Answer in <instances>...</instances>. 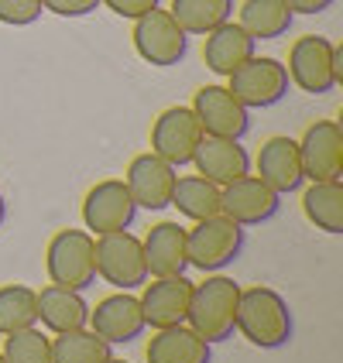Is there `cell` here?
I'll use <instances>...</instances> for the list:
<instances>
[{
    "instance_id": "cell-24",
    "label": "cell",
    "mask_w": 343,
    "mask_h": 363,
    "mask_svg": "<svg viewBox=\"0 0 343 363\" xmlns=\"http://www.w3.org/2000/svg\"><path fill=\"white\" fill-rule=\"evenodd\" d=\"M292 21H295V14L288 11L285 0H244L237 24L254 41H275L288 35Z\"/></svg>"
},
{
    "instance_id": "cell-29",
    "label": "cell",
    "mask_w": 343,
    "mask_h": 363,
    "mask_svg": "<svg viewBox=\"0 0 343 363\" xmlns=\"http://www.w3.org/2000/svg\"><path fill=\"white\" fill-rule=\"evenodd\" d=\"M4 360L7 363H52V340L41 333L38 325L11 333L4 340Z\"/></svg>"
},
{
    "instance_id": "cell-17",
    "label": "cell",
    "mask_w": 343,
    "mask_h": 363,
    "mask_svg": "<svg viewBox=\"0 0 343 363\" xmlns=\"http://www.w3.org/2000/svg\"><path fill=\"white\" fill-rule=\"evenodd\" d=\"M258 179L278 196L299 192L305 182L303 162H299V144L292 138H285V134L268 138L261 144V151H258Z\"/></svg>"
},
{
    "instance_id": "cell-12",
    "label": "cell",
    "mask_w": 343,
    "mask_h": 363,
    "mask_svg": "<svg viewBox=\"0 0 343 363\" xmlns=\"http://www.w3.org/2000/svg\"><path fill=\"white\" fill-rule=\"evenodd\" d=\"M192 113L206 138H230L241 141L251 130V110L234 100L227 86H202L192 96Z\"/></svg>"
},
{
    "instance_id": "cell-28",
    "label": "cell",
    "mask_w": 343,
    "mask_h": 363,
    "mask_svg": "<svg viewBox=\"0 0 343 363\" xmlns=\"http://www.w3.org/2000/svg\"><path fill=\"white\" fill-rule=\"evenodd\" d=\"M38 325V291L28 284H0V336Z\"/></svg>"
},
{
    "instance_id": "cell-26",
    "label": "cell",
    "mask_w": 343,
    "mask_h": 363,
    "mask_svg": "<svg viewBox=\"0 0 343 363\" xmlns=\"http://www.w3.org/2000/svg\"><path fill=\"white\" fill-rule=\"evenodd\" d=\"M168 14L185 35H209L234 18V0H172Z\"/></svg>"
},
{
    "instance_id": "cell-33",
    "label": "cell",
    "mask_w": 343,
    "mask_h": 363,
    "mask_svg": "<svg viewBox=\"0 0 343 363\" xmlns=\"http://www.w3.org/2000/svg\"><path fill=\"white\" fill-rule=\"evenodd\" d=\"M285 4H288L292 14H323L337 0H285Z\"/></svg>"
},
{
    "instance_id": "cell-35",
    "label": "cell",
    "mask_w": 343,
    "mask_h": 363,
    "mask_svg": "<svg viewBox=\"0 0 343 363\" xmlns=\"http://www.w3.org/2000/svg\"><path fill=\"white\" fill-rule=\"evenodd\" d=\"M4 220H7V202H4V196H0V226H4Z\"/></svg>"
},
{
    "instance_id": "cell-9",
    "label": "cell",
    "mask_w": 343,
    "mask_h": 363,
    "mask_svg": "<svg viewBox=\"0 0 343 363\" xmlns=\"http://www.w3.org/2000/svg\"><path fill=\"white\" fill-rule=\"evenodd\" d=\"M202 141V127L192 106H168L151 123V155H158L172 168L192 164V155Z\"/></svg>"
},
{
    "instance_id": "cell-22",
    "label": "cell",
    "mask_w": 343,
    "mask_h": 363,
    "mask_svg": "<svg viewBox=\"0 0 343 363\" xmlns=\"http://www.w3.org/2000/svg\"><path fill=\"white\" fill-rule=\"evenodd\" d=\"M38 323L45 325L48 333L86 329V323H89V305L82 298V291L48 284V288L38 291Z\"/></svg>"
},
{
    "instance_id": "cell-31",
    "label": "cell",
    "mask_w": 343,
    "mask_h": 363,
    "mask_svg": "<svg viewBox=\"0 0 343 363\" xmlns=\"http://www.w3.org/2000/svg\"><path fill=\"white\" fill-rule=\"evenodd\" d=\"M41 7L59 18H86L100 7V0H41Z\"/></svg>"
},
{
    "instance_id": "cell-19",
    "label": "cell",
    "mask_w": 343,
    "mask_h": 363,
    "mask_svg": "<svg viewBox=\"0 0 343 363\" xmlns=\"http://www.w3.org/2000/svg\"><path fill=\"white\" fill-rule=\"evenodd\" d=\"M144 250V267L148 278H172V274H185L189 257H185V226L172 220L155 223L141 240Z\"/></svg>"
},
{
    "instance_id": "cell-2",
    "label": "cell",
    "mask_w": 343,
    "mask_h": 363,
    "mask_svg": "<svg viewBox=\"0 0 343 363\" xmlns=\"http://www.w3.org/2000/svg\"><path fill=\"white\" fill-rule=\"evenodd\" d=\"M237 295L241 284L227 274H206V281L192 284L189 295V312H185V325L192 333H200L206 343H227L234 336V319H237Z\"/></svg>"
},
{
    "instance_id": "cell-8",
    "label": "cell",
    "mask_w": 343,
    "mask_h": 363,
    "mask_svg": "<svg viewBox=\"0 0 343 363\" xmlns=\"http://www.w3.org/2000/svg\"><path fill=\"white\" fill-rule=\"evenodd\" d=\"M131 38H134L138 55L148 65H158V69L179 65L185 59V52H189V35L162 7H155V11H148V14H141L134 21V35Z\"/></svg>"
},
{
    "instance_id": "cell-15",
    "label": "cell",
    "mask_w": 343,
    "mask_h": 363,
    "mask_svg": "<svg viewBox=\"0 0 343 363\" xmlns=\"http://www.w3.org/2000/svg\"><path fill=\"white\" fill-rule=\"evenodd\" d=\"M89 329L107 340L110 346H127L134 340H141V333L148 329L141 315V302L131 291H114L97 302V308H89Z\"/></svg>"
},
{
    "instance_id": "cell-37",
    "label": "cell",
    "mask_w": 343,
    "mask_h": 363,
    "mask_svg": "<svg viewBox=\"0 0 343 363\" xmlns=\"http://www.w3.org/2000/svg\"><path fill=\"white\" fill-rule=\"evenodd\" d=\"M0 363H7V360H4V353H0Z\"/></svg>"
},
{
    "instance_id": "cell-34",
    "label": "cell",
    "mask_w": 343,
    "mask_h": 363,
    "mask_svg": "<svg viewBox=\"0 0 343 363\" xmlns=\"http://www.w3.org/2000/svg\"><path fill=\"white\" fill-rule=\"evenodd\" d=\"M333 76H337V86L343 82V45L333 41Z\"/></svg>"
},
{
    "instance_id": "cell-21",
    "label": "cell",
    "mask_w": 343,
    "mask_h": 363,
    "mask_svg": "<svg viewBox=\"0 0 343 363\" xmlns=\"http://www.w3.org/2000/svg\"><path fill=\"white\" fill-rule=\"evenodd\" d=\"M148 363H209L213 360V346L202 340L200 333H192L189 325H168L155 329L151 343L144 350Z\"/></svg>"
},
{
    "instance_id": "cell-36",
    "label": "cell",
    "mask_w": 343,
    "mask_h": 363,
    "mask_svg": "<svg viewBox=\"0 0 343 363\" xmlns=\"http://www.w3.org/2000/svg\"><path fill=\"white\" fill-rule=\"evenodd\" d=\"M107 363H127V360H117V357H110V360H107Z\"/></svg>"
},
{
    "instance_id": "cell-1",
    "label": "cell",
    "mask_w": 343,
    "mask_h": 363,
    "mask_svg": "<svg viewBox=\"0 0 343 363\" xmlns=\"http://www.w3.org/2000/svg\"><path fill=\"white\" fill-rule=\"evenodd\" d=\"M234 329L244 340L258 350H282L288 346L295 323H292V308L282 295L268 284H251L241 288L237 295V319Z\"/></svg>"
},
{
    "instance_id": "cell-10",
    "label": "cell",
    "mask_w": 343,
    "mask_h": 363,
    "mask_svg": "<svg viewBox=\"0 0 343 363\" xmlns=\"http://www.w3.org/2000/svg\"><path fill=\"white\" fill-rule=\"evenodd\" d=\"M295 144L305 182H343V127L337 121L309 123Z\"/></svg>"
},
{
    "instance_id": "cell-18",
    "label": "cell",
    "mask_w": 343,
    "mask_h": 363,
    "mask_svg": "<svg viewBox=\"0 0 343 363\" xmlns=\"http://www.w3.org/2000/svg\"><path fill=\"white\" fill-rule=\"evenodd\" d=\"M196 164V175L209 179L213 185H230V182L251 175V155L247 147H241V141H230V138H206L202 134L200 147L192 155Z\"/></svg>"
},
{
    "instance_id": "cell-14",
    "label": "cell",
    "mask_w": 343,
    "mask_h": 363,
    "mask_svg": "<svg viewBox=\"0 0 343 363\" xmlns=\"http://www.w3.org/2000/svg\"><path fill=\"white\" fill-rule=\"evenodd\" d=\"M175 179H179V168H172V164L162 162V158L151 155V151L131 158L127 172H124V185H127L134 206H138V209H151V213L168 209Z\"/></svg>"
},
{
    "instance_id": "cell-30",
    "label": "cell",
    "mask_w": 343,
    "mask_h": 363,
    "mask_svg": "<svg viewBox=\"0 0 343 363\" xmlns=\"http://www.w3.org/2000/svg\"><path fill=\"white\" fill-rule=\"evenodd\" d=\"M41 0H0V24L11 28H28L41 18Z\"/></svg>"
},
{
    "instance_id": "cell-5",
    "label": "cell",
    "mask_w": 343,
    "mask_h": 363,
    "mask_svg": "<svg viewBox=\"0 0 343 363\" xmlns=\"http://www.w3.org/2000/svg\"><path fill=\"white\" fill-rule=\"evenodd\" d=\"M93 261H97V278H103L117 291H138L148 281L141 240L127 230L93 237Z\"/></svg>"
},
{
    "instance_id": "cell-23",
    "label": "cell",
    "mask_w": 343,
    "mask_h": 363,
    "mask_svg": "<svg viewBox=\"0 0 343 363\" xmlns=\"http://www.w3.org/2000/svg\"><path fill=\"white\" fill-rule=\"evenodd\" d=\"M303 213L316 230L330 237L343 233V182H309L303 192Z\"/></svg>"
},
{
    "instance_id": "cell-11",
    "label": "cell",
    "mask_w": 343,
    "mask_h": 363,
    "mask_svg": "<svg viewBox=\"0 0 343 363\" xmlns=\"http://www.w3.org/2000/svg\"><path fill=\"white\" fill-rule=\"evenodd\" d=\"M138 216V206L131 199L124 179H103L97 182L86 199H82V223L93 237L103 233H117V230H131V223Z\"/></svg>"
},
{
    "instance_id": "cell-27",
    "label": "cell",
    "mask_w": 343,
    "mask_h": 363,
    "mask_svg": "<svg viewBox=\"0 0 343 363\" xmlns=\"http://www.w3.org/2000/svg\"><path fill=\"white\" fill-rule=\"evenodd\" d=\"M110 357H114V346L100 340L89 325L52 336V363H107Z\"/></svg>"
},
{
    "instance_id": "cell-13",
    "label": "cell",
    "mask_w": 343,
    "mask_h": 363,
    "mask_svg": "<svg viewBox=\"0 0 343 363\" xmlns=\"http://www.w3.org/2000/svg\"><path fill=\"white\" fill-rule=\"evenodd\" d=\"M220 213L230 216L234 223H241L244 230L261 226L282 213V196L271 192L258 175H244V179L220 189Z\"/></svg>"
},
{
    "instance_id": "cell-3",
    "label": "cell",
    "mask_w": 343,
    "mask_h": 363,
    "mask_svg": "<svg viewBox=\"0 0 343 363\" xmlns=\"http://www.w3.org/2000/svg\"><path fill=\"white\" fill-rule=\"evenodd\" d=\"M244 250V226L234 223L230 216H209L200 220L192 230H185V257L189 267H196L202 274H217L223 267L241 257Z\"/></svg>"
},
{
    "instance_id": "cell-7",
    "label": "cell",
    "mask_w": 343,
    "mask_h": 363,
    "mask_svg": "<svg viewBox=\"0 0 343 363\" xmlns=\"http://www.w3.org/2000/svg\"><path fill=\"white\" fill-rule=\"evenodd\" d=\"M288 82L299 86L309 96H326L337 89V76H333V41L323 35H303L292 41L288 48Z\"/></svg>"
},
{
    "instance_id": "cell-6",
    "label": "cell",
    "mask_w": 343,
    "mask_h": 363,
    "mask_svg": "<svg viewBox=\"0 0 343 363\" xmlns=\"http://www.w3.org/2000/svg\"><path fill=\"white\" fill-rule=\"evenodd\" d=\"M227 79H230L227 89L234 93V100L247 110H264V106L282 103L288 96V86H292L288 72H285V62L271 59V55H251Z\"/></svg>"
},
{
    "instance_id": "cell-25",
    "label": "cell",
    "mask_w": 343,
    "mask_h": 363,
    "mask_svg": "<svg viewBox=\"0 0 343 363\" xmlns=\"http://www.w3.org/2000/svg\"><path fill=\"white\" fill-rule=\"evenodd\" d=\"M179 209V216L200 223L209 220V216H220V185H213L202 175H182L175 179V189H172V202Z\"/></svg>"
},
{
    "instance_id": "cell-4",
    "label": "cell",
    "mask_w": 343,
    "mask_h": 363,
    "mask_svg": "<svg viewBox=\"0 0 343 363\" xmlns=\"http://www.w3.org/2000/svg\"><path fill=\"white\" fill-rule=\"evenodd\" d=\"M45 271L52 284L86 291L97 284V261H93V233L89 230H59L45 247Z\"/></svg>"
},
{
    "instance_id": "cell-16",
    "label": "cell",
    "mask_w": 343,
    "mask_h": 363,
    "mask_svg": "<svg viewBox=\"0 0 343 363\" xmlns=\"http://www.w3.org/2000/svg\"><path fill=\"white\" fill-rule=\"evenodd\" d=\"M141 315L144 325L151 329H168V325H182L185 312H189V295H192V281L185 274H172V278H155V281L141 284Z\"/></svg>"
},
{
    "instance_id": "cell-20",
    "label": "cell",
    "mask_w": 343,
    "mask_h": 363,
    "mask_svg": "<svg viewBox=\"0 0 343 363\" xmlns=\"http://www.w3.org/2000/svg\"><path fill=\"white\" fill-rule=\"evenodd\" d=\"M251 55H258V41L251 38L237 21H223L220 28H213V31L206 35V45H202L206 69L223 76V79H227L237 65H244Z\"/></svg>"
},
{
    "instance_id": "cell-32",
    "label": "cell",
    "mask_w": 343,
    "mask_h": 363,
    "mask_svg": "<svg viewBox=\"0 0 343 363\" xmlns=\"http://www.w3.org/2000/svg\"><path fill=\"white\" fill-rule=\"evenodd\" d=\"M107 11H114L117 18H127V21H138L141 14H148V11H155L162 0H100Z\"/></svg>"
}]
</instances>
